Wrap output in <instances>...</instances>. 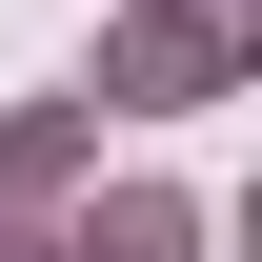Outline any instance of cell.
<instances>
[{
  "instance_id": "6da1fadb",
  "label": "cell",
  "mask_w": 262,
  "mask_h": 262,
  "mask_svg": "<svg viewBox=\"0 0 262 262\" xmlns=\"http://www.w3.org/2000/svg\"><path fill=\"white\" fill-rule=\"evenodd\" d=\"M182 242H202V222H182V202H162V182H121V202H101V222H81L61 262H182Z\"/></svg>"
},
{
  "instance_id": "7a4b0ae2",
  "label": "cell",
  "mask_w": 262,
  "mask_h": 262,
  "mask_svg": "<svg viewBox=\"0 0 262 262\" xmlns=\"http://www.w3.org/2000/svg\"><path fill=\"white\" fill-rule=\"evenodd\" d=\"M202 81H222L202 20H141V40H121V101H202Z\"/></svg>"
}]
</instances>
